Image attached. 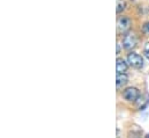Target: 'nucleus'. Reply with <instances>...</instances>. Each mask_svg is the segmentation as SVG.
I'll list each match as a JSON object with an SVG mask.
<instances>
[{
    "label": "nucleus",
    "mask_w": 149,
    "mask_h": 138,
    "mask_svg": "<svg viewBox=\"0 0 149 138\" xmlns=\"http://www.w3.org/2000/svg\"><path fill=\"white\" fill-rule=\"evenodd\" d=\"M138 44V36L135 33L133 32H127L126 34L124 35L123 38V45L126 50H132Z\"/></svg>",
    "instance_id": "nucleus-1"
},
{
    "label": "nucleus",
    "mask_w": 149,
    "mask_h": 138,
    "mask_svg": "<svg viewBox=\"0 0 149 138\" xmlns=\"http://www.w3.org/2000/svg\"><path fill=\"white\" fill-rule=\"evenodd\" d=\"M131 25H132V21L131 19H128L127 16H121L118 19L117 21V30L119 34L125 35L131 28Z\"/></svg>",
    "instance_id": "nucleus-2"
},
{
    "label": "nucleus",
    "mask_w": 149,
    "mask_h": 138,
    "mask_svg": "<svg viewBox=\"0 0 149 138\" xmlns=\"http://www.w3.org/2000/svg\"><path fill=\"white\" fill-rule=\"evenodd\" d=\"M127 63L132 68H134V69H141V68H143V58L140 55L135 54V52L128 54V56H127Z\"/></svg>",
    "instance_id": "nucleus-3"
},
{
    "label": "nucleus",
    "mask_w": 149,
    "mask_h": 138,
    "mask_svg": "<svg viewBox=\"0 0 149 138\" xmlns=\"http://www.w3.org/2000/svg\"><path fill=\"white\" fill-rule=\"evenodd\" d=\"M123 96L130 102H136L140 98V92L135 87H128L123 92Z\"/></svg>",
    "instance_id": "nucleus-4"
},
{
    "label": "nucleus",
    "mask_w": 149,
    "mask_h": 138,
    "mask_svg": "<svg viewBox=\"0 0 149 138\" xmlns=\"http://www.w3.org/2000/svg\"><path fill=\"white\" fill-rule=\"evenodd\" d=\"M128 82V75L124 72V73H117V78H116V84H117V88H121L123 86H125Z\"/></svg>",
    "instance_id": "nucleus-5"
},
{
    "label": "nucleus",
    "mask_w": 149,
    "mask_h": 138,
    "mask_svg": "<svg viewBox=\"0 0 149 138\" xmlns=\"http://www.w3.org/2000/svg\"><path fill=\"white\" fill-rule=\"evenodd\" d=\"M127 68H128V65H127V63L123 58H117V63H116V71H117V73L126 72Z\"/></svg>",
    "instance_id": "nucleus-6"
},
{
    "label": "nucleus",
    "mask_w": 149,
    "mask_h": 138,
    "mask_svg": "<svg viewBox=\"0 0 149 138\" xmlns=\"http://www.w3.org/2000/svg\"><path fill=\"white\" fill-rule=\"evenodd\" d=\"M125 8H126V2H125L124 0H117V8H116V12L119 14V13H121Z\"/></svg>",
    "instance_id": "nucleus-7"
},
{
    "label": "nucleus",
    "mask_w": 149,
    "mask_h": 138,
    "mask_svg": "<svg viewBox=\"0 0 149 138\" xmlns=\"http://www.w3.org/2000/svg\"><path fill=\"white\" fill-rule=\"evenodd\" d=\"M143 54H145V56L147 57V59H149V43H147V44L145 45V49H143Z\"/></svg>",
    "instance_id": "nucleus-8"
},
{
    "label": "nucleus",
    "mask_w": 149,
    "mask_h": 138,
    "mask_svg": "<svg viewBox=\"0 0 149 138\" xmlns=\"http://www.w3.org/2000/svg\"><path fill=\"white\" fill-rule=\"evenodd\" d=\"M142 30H143V33L149 34V22H146V23L142 26Z\"/></svg>",
    "instance_id": "nucleus-9"
},
{
    "label": "nucleus",
    "mask_w": 149,
    "mask_h": 138,
    "mask_svg": "<svg viewBox=\"0 0 149 138\" xmlns=\"http://www.w3.org/2000/svg\"><path fill=\"white\" fill-rule=\"evenodd\" d=\"M119 52H120V44L118 43L117 44V54H119Z\"/></svg>",
    "instance_id": "nucleus-10"
}]
</instances>
